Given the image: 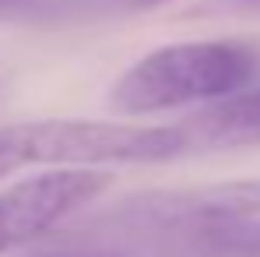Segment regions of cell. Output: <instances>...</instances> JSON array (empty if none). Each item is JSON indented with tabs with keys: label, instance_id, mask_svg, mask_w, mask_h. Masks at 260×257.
<instances>
[{
	"label": "cell",
	"instance_id": "obj_1",
	"mask_svg": "<svg viewBox=\"0 0 260 257\" xmlns=\"http://www.w3.org/2000/svg\"><path fill=\"white\" fill-rule=\"evenodd\" d=\"M260 49L243 39H190L144 53L109 85L116 117H155L183 106H208L253 85Z\"/></svg>",
	"mask_w": 260,
	"mask_h": 257
},
{
	"label": "cell",
	"instance_id": "obj_2",
	"mask_svg": "<svg viewBox=\"0 0 260 257\" xmlns=\"http://www.w3.org/2000/svg\"><path fill=\"white\" fill-rule=\"evenodd\" d=\"M186 155L179 127H148L127 120H21L0 127V180L28 166L99 169L148 166Z\"/></svg>",
	"mask_w": 260,
	"mask_h": 257
},
{
	"label": "cell",
	"instance_id": "obj_3",
	"mask_svg": "<svg viewBox=\"0 0 260 257\" xmlns=\"http://www.w3.org/2000/svg\"><path fill=\"white\" fill-rule=\"evenodd\" d=\"M109 169H46L0 190V254L56 229L113 187Z\"/></svg>",
	"mask_w": 260,
	"mask_h": 257
},
{
	"label": "cell",
	"instance_id": "obj_4",
	"mask_svg": "<svg viewBox=\"0 0 260 257\" xmlns=\"http://www.w3.org/2000/svg\"><path fill=\"white\" fill-rule=\"evenodd\" d=\"M120 215L137 225H155L162 233H186L215 222L260 218V180H221L186 190H148L127 197Z\"/></svg>",
	"mask_w": 260,
	"mask_h": 257
},
{
	"label": "cell",
	"instance_id": "obj_5",
	"mask_svg": "<svg viewBox=\"0 0 260 257\" xmlns=\"http://www.w3.org/2000/svg\"><path fill=\"white\" fill-rule=\"evenodd\" d=\"M176 127L186 141V152L260 148V88H243L229 99L208 102Z\"/></svg>",
	"mask_w": 260,
	"mask_h": 257
},
{
	"label": "cell",
	"instance_id": "obj_6",
	"mask_svg": "<svg viewBox=\"0 0 260 257\" xmlns=\"http://www.w3.org/2000/svg\"><path fill=\"white\" fill-rule=\"evenodd\" d=\"M166 4L173 0H43L28 25L60 28V25H85V21H113V18H134Z\"/></svg>",
	"mask_w": 260,
	"mask_h": 257
},
{
	"label": "cell",
	"instance_id": "obj_7",
	"mask_svg": "<svg viewBox=\"0 0 260 257\" xmlns=\"http://www.w3.org/2000/svg\"><path fill=\"white\" fill-rule=\"evenodd\" d=\"M186 250L197 257H260V218L215 222L179 233Z\"/></svg>",
	"mask_w": 260,
	"mask_h": 257
},
{
	"label": "cell",
	"instance_id": "obj_8",
	"mask_svg": "<svg viewBox=\"0 0 260 257\" xmlns=\"http://www.w3.org/2000/svg\"><path fill=\"white\" fill-rule=\"evenodd\" d=\"M39 4H43V0H0V21H18V25H28Z\"/></svg>",
	"mask_w": 260,
	"mask_h": 257
},
{
	"label": "cell",
	"instance_id": "obj_9",
	"mask_svg": "<svg viewBox=\"0 0 260 257\" xmlns=\"http://www.w3.org/2000/svg\"><path fill=\"white\" fill-rule=\"evenodd\" d=\"M229 7L243 14H260V0H229Z\"/></svg>",
	"mask_w": 260,
	"mask_h": 257
},
{
	"label": "cell",
	"instance_id": "obj_10",
	"mask_svg": "<svg viewBox=\"0 0 260 257\" xmlns=\"http://www.w3.org/2000/svg\"><path fill=\"white\" fill-rule=\"evenodd\" d=\"M85 257H88V254H85Z\"/></svg>",
	"mask_w": 260,
	"mask_h": 257
}]
</instances>
